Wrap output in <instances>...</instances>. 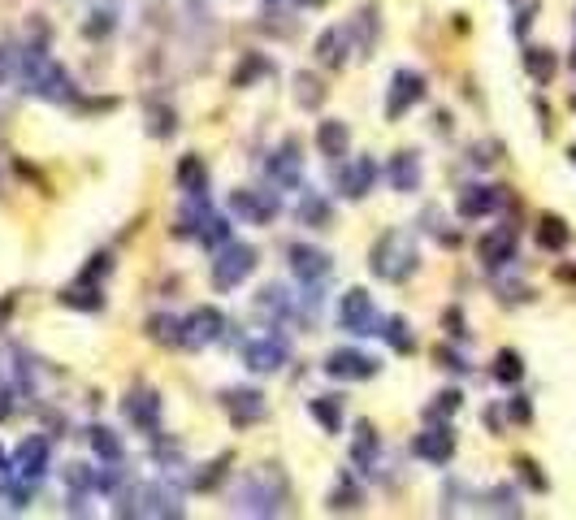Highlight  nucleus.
Wrapping results in <instances>:
<instances>
[{
	"label": "nucleus",
	"mask_w": 576,
	"mask_h": 520,
	"mask_svg": "<svg viewBox=\"0 0 576 520\" xmlns=\"http://www.w3.org/2000/svg\"><path fill=\"white\" fill-rule=\"evenodd\" d=\"M286 503V477L278 468H252L247 477L239 481V495H235V507L239 512H252V516H274Z\"/></svg>",
	"instance_id": "nucleus-1"
},
{
	"label": "nucleus",
	"mask_w": 576,
	"mask_h": 520,
	"mask_svg": "<svg viewBox=\"0 0 576 520\" xmlns=\"http://www.w3.org/2000/svg\"><path fill=\"white\" fill-rule=\"evenodd\" d=\"M373 274L386 282H403L412 269H417V243L408 230H386L378 243H373Z\"/></svg>",
	"instance_id": "nucleus-2"
},
{
	"label": "nucleus",
	"mask_w": 576,
	"mask_h": 520,
	"mask_svg": "<svg viewBox=\"0 0 576 520\" xmlns=\"http://www.w3.org/2000/svg\"><path fill=\"white\" fill-rule=\"evenodd\" d=\"M22 74H26V91H35L43 101H70V96H74L70 74H65L48 53H40V48H31V53L22 57Z\"/></svg>",
	"instance_id": "nucleus-3"
},
{
	"label": "nucleus",
	"mask_w": 576,
	"mask_h": 520,
	"mask_svg": "<svg viewBox=\"0 0 576 520\" xmlns=\"http://www.w3.org/2000/svg\"><path fill=\"white\" fill-rule=\"evenodd\" d=\"M252 269H256V247H247V243H226L221 256L213 260V286H217V291H235L239 282L252 278Z\"/></svg>",
	"instance_id": "nucleus-4"
},
{
	"label": "nucleus",
	"mask_w": 576,
	"mask_h": 520,
	"mask_svg": "<svg viewBox=\"0 0 576 520\" xmlns=\"http://www.w3.org/2000/svg\"><path fill=\"white\" fill-rule=\"evenodd\" d=\"M338 321H342V330H351V334H381L378 308L369 300V291H360V286H351V291L338 300Z\"/></svg>",
	"instance_id": "nucleus-5"
},
{
	"label": "nucleus",
	"mask_w": 576,
	"mask_h": 520,
	"mask_svg": "<svg viewBox=\"0 0 576 520\" xmlns=\"http://www.w3.org/2000/svg\"><path fill=\"white\" fill-rule=\"evenodd\" d=\"M286 356H291L286 339H274V334H264V339H256V342H247V351H243V361H247V369H252V373H278L282 364H286Z\"/></svg>",
	"instance_id": "nucleus-6"
},
{
	"label": "nucleus",
	"mask_w": 576,
	"mask_h": 520,
	"mask_svg": "<svg viewBox=\"0 0 576 520\" xmlns=\"http://www.w3.org/2000/svg\"><path fill=\"white\" fill-rule=\"evenodd\" d=\"M425 101V79L412 74V70H398L395 82H390V101H386V118H403L412 104Z\"/></svg>",
	"instance_id": "nucleus-7"
},
{
	"label": "nucleus",
	"mask_w": 576,
	"mask_h": 520,
	"mask_svg": "<svg viewBox=\"0 0 576 520\" xmlns=\"http://www.w3.org/2000/svg\"><path fill=\"white\" fill-rule=\"evenodd\" d=\"M325 373L338 381H369L373 373H378V361L373 356H364V351H334L330 361H325Z\"/></svg>",
	"instance_id": "nucleus-8"
},
{
	"label": "nucleus",
	"mask_w": 576,
	"mask_h": 520,
	"mask_svg": "<svg viewBox=\"0 0 576 520\" xmlns=\"http://www.w3.org/2000/svg\"><path fill=\"white\" fill-rule=\"evenodd\" d=\"M221 313L217 308H196L191 317L182 321V347H204V342H217L221 339Z\"/></svg>",
	"instance_id": "nucleus-9"
},
{
	"label": "nucleus",
	"mask_w": 576,
	"mask_h": 520,
	"mask_svg": "<svg viewBox=\"0 0 576 520\" xmlns=\"http://www.w3.org/2000/svg\"><path fill=\"white\" fill-rule=\"evenodd\" d=\"M412 451L429 464H446L451 456H456V434H451V425H429L425 434H417Z\"/></svg>",
	"instance_id": "nucleus-10"
},
{
	"label": "nucleus",
	"mask_w": 576,
	"mask_h": 520,
	"mask_svg": "<svg viewBox=\"0 0 576 520\" xmlns=\"http://www.w3.org/2000/svg\"><path fill=\"white\" fill-rule=\"evenodd\" d=\"M235 213H239L243 221H252V226H264V221H274L278 217V196L274 191H235Z\"/></svg>",
	"instance_id": "nucleus-11"
},
{
	"label": "nucleus",
	"mask_w": 576,
	"mask_h": 520,
	"mask_svg": "<svg viewBox=\"0 0 576 520\" xmlns=\"http://www.w3.org/2000/svg\"><path fill=\"white\" fill-rule=\"evenodd\" d=\"M43 468H48V442L26 438L18 447V456H14V473H18V481L22 486H31V481L43 477Z\"/></svg>",
	"instance_id": "nucleus-12"
},
{
	"label": "nucleus",
	"mask_w": 576,
	"mask_h": 520,
	"mask_svg": "<svg viewBox=\"0 0 576 520\" xmlns=\"http://www.w3.org/2000/svg\"><path fill=\"white\" fill-rule=\"evenodd\" d=\"M481 260L490 265V269H498V265H507V260L516 256V226H498V230H490L485 239H481Z\"/></svg>",
	"instance_id": "nucleus-13"
},
{
	"label": "nucleus",
	"mask_w": 576,
	"mask_h": 520,
	"mask_svg": "<svg viewBox=\"0 0 576 520\" xmlns=\"http://www.w3.org/2000/svg\"><path fill=\"white\" fill-rule=\"evenodd\" d=\"M373 178H378V160L356 157L347 169H342V191H347L351 200H360V196H369V191H373Z\"/></svg>",
	"instance_id": "nucleus-14"
},
{
	"label": "nucleus",
	"mask_w": 576,
	"mask_h": 520,
	"mask_svg": "<svg viewBox=\"0 0 576 520\" xmlns=\"http://www.w3.org/2000/svg\"><path fill=\"white\" fill-rule=\"evenodd\" d=\"M291 269H295L303 282H321L325 274H330V256L321 252V247H291Z\"/></svg>",
	"instance_id": "nucleus-15"
},
{
	"label": "nucleus",
	"mask_w": 576,
	"mask_h": 520,
	"mask_svg": "<svg viewBox=\"0 0 576 520\" xmlns=\"http://www.w3.org/2000/svg\"><path fill=\"white\" fill-rule=\"evenodd\" d=\"M126 417L135 420L139 429L157 434V425H160V400L152 395V390H135V395L126 400Z\"/></svg>",
	"instance_id": "nucleus-16"
},
{
	"label": "nucleus",
	"mask_w": 576,
	"mask_h": 520,
	"mask_svg": "<svg viewBox=\"0 0 576 520\" xmlns=\"http://www.w3.org/2000/svg\"><path fill=\"white\" fill-rule=\"evenodd\" d=\"M226 408H230V417L239 420V425H252V420L264 417V395L260 390H230Z\"/></svg>",
	"instance_id": "nucleus-17"
},
{
	"label": "nucleus",
	"mask_w": 576,
	"mask_h": 520,
	"mask_svg": "<svg viewBox=\"0 0 576 520\" xmlns=\"http://www.w3.org/2000/svg\"><path fill=\"white\" fill-rule=\"evenodd\" d=\"M498 187H468L464 196H459V217H485V213H494L498 208Z\"/></svg>",
	"instance_id": "nucleus-18"
},
{
	"label": "nucleus",
	"mask_w": 576,
	"mask_h": 520,
	"mask_svg": "<svg viewBox=\"0 0 576 520\" xmlns=\"http://www.w3.org/2000/svg\"><path fill=\"white\" fill-rule=\"evenodd\" d=\"M269 178L278 182V187H295L299 182V148L295 143H286L282 152H274V160H269Z\"/></svg>",
	"instance_id": "nucleus-19"
},
{
	"label": "nucleus",
	"mask_w": 576,
	"mask_h": 520,
	"mask_svg": "<svg viewBox=\"0 0 576 520\" xmlns=\"http://www.w3.org/2000/svg\"><path fill=\"white\" fill-rule=\"evenodd\" d=\"M347 126L342 121H321V130H317V148L325 152V157H342L347 152Z\"/></svg>",
	"instance_id": "nucleus-20"
},
{
	"label": "nucleus",
	"mask_w": 576,
	"mask_h": 520,
	"mask_svg": "<svg viewBox=\"0 0 576 520\" xmlns=\"http://www.w3.org/2000/svg\"><path fill=\"white\" fill-rule=\"evenodd\" d=\"M390 182H395V191H412L420 182V160L412 152H398L395 165H390Z\"/></svg>",
	"instance_id": "nucleus-21"
},
{
	"label": "nucleus",
	"mask_w": 576,
	"mask_h": 520,
	"mask_svg": "<svg viewBox=\"0 0 576 520\" xmlns=\"http://www.w3.org/2000/svg\"><path fill=\"white\" fill-rule=\"evenodd\" d=\"M61 303H70V308H100V291L91 286V274L82 282H74L70 291H61Z\"/></svg>",
	"instance_id": "nucleus-22"
},
{
	"label": "nucleus",
	"mask_w": 576,
	"mask_h": 520,
	"mask_svg": "<svg viewBox=\"0 0 576 520\" xmlns=\"http://www.w3.org/2000/svg\"><path fill=\"white\" fill-rule=\"evenodd\" d=\"M524 70H529L537 82H551V74H555V57H551L546 48H524Z\"/></svg>",
	"instance_id": "nucleus-23"
},
{
	"label": "nucleus",
	"mask_w": 576,
	"mask_h": 520,
	"mask_svg": "<svg viewBox=\"0 0 576 520\" xmlns=\"http://www.w3.org/2000/svg\"><path fill=\"white\" fill-rule=\"evenodd\" d=\"M178 182H182V191H187V196H204V165H199L196 157H187L182 160V169H178Z\"/></svg>",
	"instance_id": "nucleus-24"
},
{
	"label": "nucleus",
	"mask_w": 576,
	"mask_h": 520,
	"mask_svg": "<svg viewBox=\"0 0 576 520\" xmlns=\"http://www.w3.org/2000/svg\"><path fill=\"white\" fill-rule=\"evenodd\" d=\"M378 456V434H373V425H360L356 429V442H351V460L356 464H369Z\"/></svg>",
	"instance_id": "nucleus-25"
},
{
	"label": "nucleus",
	"mask_w": 576,
	"mask_h": 520,
	"mask_svg": "<svg viewBox=\"0 0 576 520\" xmlns=\"http://www.w3.org/2000/svg\"><path fill=\"white\" fill-rule=\"evenodd\" d=\"M537 243L542 247H551V252H559L563 243H568V226L559 217H542V230H537Z\"/></svg>",
	"instance_id": "nucleus-26"
},
{
	"label": "nucleus",
	"mask_w": 576,
	"mask_h": 520,
	"mask_svg": "<svg viewBox=\"0 0 576 520\" xmlns=\"http://www.w3.org/2000/svg\"><path fill=\"white\" fill-rule=\"evenodd\" d=\"M91 447H96L100 460H121V438L113 434V429H91Z\"/></svg>",
	"instance_id": "nucleus-27"
},
{
	"label": "nucleus",
	"mask_w": 576,
	"mask_h": 520,
	"mask_svg": "<svg viewBox=\"0 0 576 520\" xmlns=\"http://www.w3.org/2000/svg\"><path fill=\"white\" fill-rule=\"evenodd\" d=\"M148 334L157 342H182V321L178 317H152L148 321Z\"/></svg>",
	"instance_id": "nucleus-28"
},
{
	"label": "nucleus",
	"mask_w": 576,
	"mask_h": 520,
	"mask_svg": "<svg viewBox=\"0 0 576 520\" xmlns=\"http://www.w3.org/2000/svg\"><path fill=\"white\" fill-rule=\"evenodd\" d=\"M299 217L312 221V226H325V221H330V204L321 200L317 191H308V196H303V204H299Z\"/></svg>",
	"instance_id": "nucleus-29"
},
{
	"label": "nucleus",
	"mask_w": 576,
	"mask_h": 520,
	"mask_svg": "<svg viewBox=\"0 0 576 520\" xmlns=\"http://www.w3.org/2000/svg\"><path fill=\"white\" fill-rule=\"evenodd\" d=\"M338 43H342V31H325V35H321L317 40V57L325 61V65H342V53H338Z\"/></svg>",
	"instance_id": "nucleus-30"
},
{
	"label": "nucleus",
	"mask_w": 576,
	"mask_h": 520,
	"mask_svg": "<svg viewBox=\"0 0 576 520\" xmlns=\"http://www.w3.org/2000/svg\"><path fill=\"white\" fill-rule=\"evenodd\" d=\"M381 339L390 342L395 351H412V347H417V339L408 334V325H403V321H386V330H381Z\"/></svg>",
	"instance_id": "nucleus-31"
},
{
	"label": "nucleus",
	"mask_w": 576,
	"mask_h": 520,
	"mask_svg": "<svg viewBox=\"0 0 576 520\" xmlns=\"http://www.w3.org/2000/svg\"><path fill=\"white\" fill-rule=\"evenodd\" d=\"M520 373H524V364H520L516 351H498L494 378H498V381H520Z\"/></svg>",
	"instance_id": "nucleus-32"
},
{
	"label": "nucleus",
	"mask_w": 576,
	"mask_h": 520,
	"mask_svg": "<svg viewBox=\"0 0 576 520\" xmlns=\"http://www.w3.org/2000/svg\"><path fill=\"white\" fill-rule=\"evenodd\" d=\"M312 417L325 425V429H338L342 425V412H338V403L330 400V395H321V400H312Z\"/></svg>",
	"instance_id": "nucleus-33"
},
{
	"label": "nucleus",
	"mask_w": 576,
	"mask_h": 520,
	"mask_svg": "<svg viewBox=\"0 0 576 520\" xmlns=\"http://www.w3.org/2000/svg\"><path fill=\"white\" fill-rule=\"evenodd\" d=\"M226 235H230V226H226L221 217H213V213L199 221V230H196V239H199V243H226Z\"/></svg>",
	"instance_id": "nucleus-34"
},
{
	"label": "nucleus",
	"mask_w": 576,
	"mask_h": 520,
	"mask_svg": "<svg viewBox=\"0 0 576 520\" xmlns=\"http://www.w3.org/2000/svg\"><path fill=\"white\" fill-rule=\"evenodd\" d=\"M520 477L529 481V486H533V490H546V477H542V473H537V464H533V460H520Z\"/></svg>",
	"instance_id": "nucleus-35"
},
{
	"label": "nucleus",
	"mask_w": 576,
	"mask_h": 520,
	"mask_svg": "<svg viewBox=\"0 0 576 520\" xmlns=\"http://www.w3.org/2000/svg\"><path fill=\"white\" fill-rule=\"evenodd\" d=\"M456 408H459V395H456V390L437 395V403H434V412H456Z\"/></svg>",
	"instance_id": "nucleus-36"
},
{
	"label": "nucleus",
	"mask_w": 576,
	"mask_h": 520,
	"mask_svg": "<svg viewBox=\"0 0 576 520\" xmlns=\"http://www.w3.org/2000/svg\"><path fill=\"white\" fill-rule=\"evenodd\" d=\"M334 507H356V490L347 486V490H338L334 495Z\"/></svg>",
	"instance_id": "nucleus-37"
},
{
	"label": "nucleus",
	"mask_w": 576,
	"mask_h": 520,
	"mask_svg": "<svg viewBox=\"0 0 576 520\" xmlns=\"http://www.w3.org/2000/svg\"><path fill=\"white\" fill-rule=\"evenodd\" d=\"M512 417H516V420H529V403H512Z\"/></svg>",
	"instance_id": "nucleus-38"
},
{
	"label": "nucleus",
	"mask_w": 576,
	"mask_h": 520,
	"mask_svg": "<svg viewBox=\"0 0 576 520\" xmlns=\"http://www.w3.org/2000/svg\"><path fill=\"white\" fill-rule=\"evenodd\" d=\"M303 5H325V0H303Z\"/></svg>",
	"instance_id": "nucleus-39"
},
{
	"label": "nucleus",
	"mask_w": 576,
	"mask_h": 520,
	"mask_svg": "<svg viewBox=\"0 0 576 520\" xmlns=\"http://www.w3.org/2000/svg\"><path fill=\"white\" fill-rule=\"evenodd\" d=\"M572 65H576V53H572Z\"/></svg>",
	"instance_id": "nucleus-40"
},
{
	"label": "nucleus",
	"mask_w": 576,
	"mask_h": 520,
	"mask_svg": "<svg viewBox=\"0 0 576 520\" xmlns=\"http://www.w3.org/2000/svg\"><path fill=\"white\" fill-rule=\"evenodd\" d=\"M572 109H576V96H572Z\"/></svg>",
	"instance_id": "nucleus-41"
},
{
	"label": "nucleus",
	"mask_w": 576,
	"mask_h": 520,
	"mask_svg": "<svg viewBox=\"0 0 576 520\" xmlns=\"http://www.w3.org/2000/svg\"><path fill=\"white\" fill-rule=\"evenodd\" d=\"M572 160H576V152H572Z\"/></svg>",
	"instance_id": "nucleus-42"
}]
</instances>
